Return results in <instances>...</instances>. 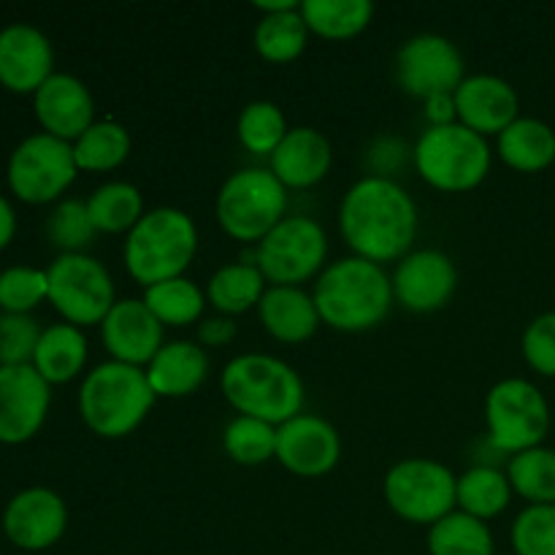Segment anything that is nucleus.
<instances>
[{
	"instance_id": "nucleus-1",
	"label": "nucleus",
	"mask_w": 555,
	"mask_h": 555,
	"mask_svg": "<svg viewBox=\"0 0 555 555\" xmlns=\"http://www.w3.org/2000/svg\"><path fill=\"white\" fill-rule=\"evenodd\" d=\"M417 225V204L393 179L363 173L339 204V233L350 253L379 266L412 253Z\"/></svg>"
},
{
	"instance_id": "nucleus-2",
	"label": "nucleus",
	"mask_w": 555,
	"mask_h": 555,
	"mask_svg": "<svg viewBox=\"0 0 555 555\" xmlns=\"http://www.w3.org/2000/svg\"><path fill=\"white\" fill-rule=\"evenodd\" d=\"M312 298L323 325L339 334H363L383 323L393 309V282L385 266L372 260H334L314 280Z\"/></svg>"
},
{
	"instance_id": "nucleus-3",
	"label": "nucleus",
	"mask_w": 555,
	"mask_h": 555,
	"mask_svg": "<svg viewBox=\"0 0 555 555\" xmlns=\"http://www.w3.org/2000/svg\"><path fill=\"white\" fill-rule=\"evenodd\" d=\"M220 390L238 415L282 426L304 412L307 390L296 369L266 352H242L220 374Z\"/></svg>"
},
{
	"instance_id": "nucleus-4",
	"label": "nucleus",
	"mask_w": 555,
	"mask_h": 555,
	"mask_svg": "<svg viewBox=\"0 0 555 555\" xmlns=\"http://www.w3.org/2000/svg\"><path fill=\"white\" fill-rule=\"evenodd\" d=\"M157 396L146 372L119 361L98 363L79 385V415L101 439H125L150 417Z\"/></svg>"
},
{
	"instance_id": "nucleus-5",
	"label": "nucleus",
	"mask_w": 555,
	"mask_h": 555,
	"mask_svg": "<svg viewBox=\"0 0 555 555\" xmlns=\"http://www.w3.org/2000/svg\"><path fill=\"white\" fill-rule=\"evenodd\" d=\"M198 253V225L177 206L150 209L125 238V269L141 287L184 276Z\"/></svg>"
},
{
	"instance_id": "nucleus-6",
	"label": "nucleus",
	"mask_w": 555,
	"mask_h": 555,
	"mask_svg": "<svg viewBox=\"0 0 555 555\" xmlns=\"http://www.w3.org/2000/svg\"><path fill=\"white\" fill-rule=\"evenodd\" d=\"M491 163L493 152L486 135L461 122L423 130L412 157L417 177L439 193H469L480 188Z\"/></svg>"
},
{
	"instance_id": "nucleus-7",
	"label": "nucleus",
	"mask_w": 555,
	"mask_h": 555,
	"mask_svg": "<svg viewBox=\"0 0 555 555\" xmlns=\"http://www.w3.org/2000/svg\"><path fill=\"white\" fill-rule=\"evenodd\" d=\"M215 215L225 236L258 247L287 217V188L269 166L242 168L222 182Z\"/></svg>"
},
{
	"instance_id": "nucleus-8",
	"label": "nucleus",
	"mask_w": 555,
	"mask_h": 555,
	"mask_svg": "<svg viewBox=\"0 0 555 555\" xmlns=\"http://www.w3.org/2000/svg\"><path fill=\"white\" fill-rule=\"evenodd\" d=\"M486 428L491 448L513 459L545 442L551 431V404L534 383L507 377L488 390Z\"/></svg>"
},
{
	"instance_id": "nucleus-9",
	"label": "nucleus",
	"mask_w": 555,
	"mask_h": 555,
	"mask_svg": "<svg viewBox=\"0 0 555 555\" xmlns=\"http://www.w3.org/2000/svg\"><path fill=\"white\" fill-rule=\"evenodd\" d=\"M49 304L76 328L101 325L119 301L106 266L87 253L57 255L47 269Z\"/></svg>"
},
{
	"instance_id": "nucleus-10",
	"label": "nucleus",
	"mask_w": 555,
	"mask_h": 555,
	"mask_svg": "<svg viewBox=\"0 0 555 555\" xmlns=\"http://www.w3.org/2000/svg\"><path fill=\"white\" fill-rule=\"evenodd\" d=\"M255 266L269 285L301 287L318 280L328 266V236L323 225L307 215H287L255 247Z\"/></svg>"
},
{
	"instance_id": "nucleus-11",
	"label": "nucleus",
	"mask_w": 555,
	"mask_h": 555,
	"mask_svg": "<svg viewBox=\"0 0 555 555\" xmlns=\"http://www.w3.org/2000/svg\"><path fill=\"white\" fill-rule=\"evenodd\" d=\"M459 477L434 459H406L390 466L385 475L383 493L388 507L401 520L415 526H428L459 509L455 502Z\"/></svg>"
},
{
	"instance_id": "nucleus-12",
	"label": "nucleus",
	"mask_w": 555,
	"mask_h": 555,
	"mask_svg": "<svg viewBox=\"0 0 555 555\" xmlns=\"http://www.w3.org/2000/svg\"><path fill=\"white\" fill-rule=\"evenodd\" d=\"M79 166L74 144L49 133H30L14 146L5 168L11 193L25 204H57L74 184Z\"/></svg>"
},
{
	"instance_id": "nucleus-13",
	"label": "nucleus",
	"mask_w": 555,
	"mask_h": 555,
	"mask_svg": "<svg viewBox=\"0 0 555 555\" xmlns=\"http://www.w3.org/2000/svg\"><path fill=\"white\" fill-rule=\"evenodd\" d=\"M464 79V54L448 36L417 33L396 52V81L401 92L417 101L453 95Z\"/></svg>"
},
{
	"instance_id": "nucleus-14",
	"label": "nucleus",
	"mask_w": 555,
	"mask_h": 555,
	"mask_svg": "<svg viewBox=\"0 0 555 555\" xmlns=\"http://www.w3.org/2000/svg\"><path fill=\"white\" fill-rule=\"evenodd\" d=\"M393 301L406 312L431 314L450 304L459 287V269L442 249H412L390 274Z\"/></svg>"
},
{
	"instance_id": "nucleus-15",
	"label": "nucleus",
	"mask_w": 555,
	"mask_h": 555,
	"mask_svg": "<svg viewBox=\"0 0 555 555\" xmlns=\"http://www.w3.org/2000/svg\"><path fill=\"white\" fill-rule=\"evenodd\" d=\"M276 461L282 469L304 480L331 475L341 461V437L325 417L296 415L276 426Z\"/></svg>"
},
{
	"instance_id": "nucleus-16",
	"label": "nucleus",
	"mask_w": 555,
	"mask_h": 555,
	"mask_svg": "<svg viewBox=\"0 0 555 555\" xmlns=\"http://www.w3.org/2000/svg\"><path fill=\"white\" fill-rule=\"evenodd\" d=\"M52 404V385L33 369L0 366V442H30L43 428Z\"/></svg>"
},
{
	"instance_id": "nucleus-17",
	"label": "nucleus",
	"mask_w": 555,
	"mask_h": 555,
	"mask_svg": "<svg viewBox=\"0 0 555 555\" xmlns=\"http://www.w3.org/2000/svg\"><path fill=\"white\" fill-rule=\"evenodd\" d=\"M68 529V507L57 491L43 486L14 493L3 509V531L20 551H49Z\"/></svg>"
},
{
	"instance_id": "nucleus-18",
	"label": "nucleus",
	"mask_w": 555,
	"mask_h": 555,
	"mask_svg": "<svg viewBox=\"0 0 555 555\" xmlns=\"http://www.w3.org/2000/svg\"><path fill=\"white\" fill-rule=\"evenodd\" d=\"M101 341L112 361L146 369L166 345V328L146 309L144 298H119L101 325Z\"/></svg>"
},
{
	"instance_id": "nucleus-19",
	"label": "nucleus",
	"mask_w": 555,
	"mask_h": 555,
	"mask_svg": "<svg viewBox=\"0 0 555 555\" xmlns=\"http://www.w3.org/2000/svg\"><path fill=\"white\" fill-rule=\"evenodd\" d=\"M54 74V49L47 33L27 22L0 27V85L20 95H36Z\"/></svg>"
},
{
	"instance_id": "nucleus-20",
	"label": "nucleus",
	"mask_w": 555,
	"mask_h": 555,
	"mask_svg": "<svg viewBox=\"0 0 555 555\" xmlns=\"http://www.w3.org/2000/svg\"><path fill=\"white\" fill-rule=\"evenodd\" d=\"M33 112L43 133L74 144L95 122V101L79 76L54 70L33 95Z\"/></svg>"
},
{
	"instance_id": "nucleus-21",
	"label": "nucleus",
	"mask_w": 555,
	"mask_h": 555,
	"mask_svg": "<svg viewBox=\"0 0 555 555\" xmlns=\"http://www.w3.org/2000/svg\"><path fill=\"white\" fill-rule=\"evenodd\" d=\"M459 122L480 135H499L520 117V98L507 79L496 74L466 76L455 90Z\"/></svg>"
},
{
	"instance_id": "nucleus-22",
	"label": "nucleus",
	"mask_w": 555,
	"mask_h": 555,
	"mask_svg": "<svg viewBox=\"0 0 555 555\" xmlns=\"http://www.w3.org/2000/svg\"><path fill=\"white\" fill-rule=\"evenodd\" d=\"M334 163L331 141L318 128L298 125L287 130L282 144L269 157V171L287 190H309L323 182Z\"/></svg>"
},
{
	"instance_id": "nucleus-23",
	"label": "nucleus",
	"mask_w": 555,
	"mask_h": 555,
	"mask_svg": "<svg viewBox=\"0 0 555 555\" xmlns=\"http://www.w3.org/2000/svg\"><path fill=\"white\" fill-rule=\"evenodd\" d=\"M157 399H188L209 379V352L193 339H173L144 369Z\"/></svg>"
},
{
	"instance_id": "nucleus-24",
	"label": "nucleus",
	"mask_w": 555,
	"mask_h": 555,
	"mask_svg": "<svg viewBox=\"0 0 555 555\" xmlns=\"http://www.w3.org/2000/svg\"><path fill=\"white\" fill-rule=\"evenodd\" d=\"M258 318L266 334L282 345H304L323 325L312 293L304 287L269 285L258 304Z\"/></svg>"
},
{
	"instance_id": "nucleus-25",
	"label": "nucleus",
	"mask_w": 555,
	"mask_h": 555,
	"mask_svg": "<svg viewBox=\"0 0 555 555\" xmlns=\"http://www.w3.org/2000/svg\"><path fill=\"white\" fill-rule=\"evenodd\" d=\"M90 358L85 328L70 323H52L41 331L33 369L47 379L49 385H63L79 377Z\"/></svg>"
},
{
	"instance_id": "nucleus-26",
	"label": "nucleus",
	"mask_w": 555,
	"mask_h": 555,
	"mask_svg": "<svg viewBox=\"0 0 555 555\" xmlns=\"http://www.w3.org/2000/svg\"><path fill=\"white\" fill-rule=\"evenodd\" d=\"M496 155L513 171H545L555 163V130L537 117H518L496 135Z\"/></svg>"
},
{
	"instance_id": "nucleus-27",
	"label": "nucleus",
	"mask_w": 555,
	"mask_h": 555,
	"mask_svg": "<svg viewBox=\"0 0 555 555\" xmlns=\"http://www.w3.org/2000/svg\"><path fill=\"white\" fill-rule=\"evenodd\" d=\"M266 287H269V282H266V276L260 274L253 260H236V263L220 266L209 276L204 293L206 304H211L217 314L238 318V314L258 307Z\"/></svg>"
},
{
	"instance_id": "nucleus-28",
	"label": "nucleus",
	"mask_w": 555,
	"mask_h": 555,
	"mask_svg": "<svg viewBox=\"0 0 555 555\" xmlns=\"http://www.w3.org/2000/svg\"><path fill=\"white\" fill-rule=\"evenodd\" d=\"M513 496L515 493L507 480V472L488 464L466 469L464 475H459V486H455V502H459L461 513L486 520V524L499 518L509 507Z\"/></svg>"
},
{
	"instance_id": "nucleus-29",
	"label": "nucleus",
	"mask_w": 555,
	"mask_h": 555,
	"mask_svg": "<svg viewBox=\"0 0 555 555\" xmlns=\"http://www.w3.org/2000/svg\"><path fill=\"white\" fill-rule=\"evenodd\" d=\"M309 27L301 16V3L293 5L287 11H276V14H263L255 25L253 43L255 52L266 60V63L285 65L293 63L304 54L309 41Z\"/></svg>"
},
{
	"instance_id": "nucleus-30",
	"label": "nucleus",
	"mask_w": 555,
	"mask_h": 555,
	"mask_svg": "<svg viewBox=\"0 0 555 555\" xmlns=\"http://www.w3.org/2000/svg\"><path fill=\"white\" fill-rule=\"evenodd\" d=\"M301 16L309 33L325 41H347L372 25V0H304Z\"/></svg>"
},
{
	"instance_id": "nucleus-31",
	"label": "nucleus",
	"mask_w": 555,
	"mask_h": 555,
	"mask_svg": "<svg viewBox=\"0 0 555 555\" xmlns=\"http://www.w3.org/2000/svg\"><path fill=\"white\" fill-rule=\"evenodd\" d=\"M133 141L128 128L117 119H95L79 139L74 141V157L79 171L108 173L130 157Z\"/></svg>"
},
{
	"instance_id": "nucleus-32",
	"label": "nucleus",
	"mask_w": 555,
	"mask_h": 555,
	"mask_svg": "<svg viewBox=\"0 0 555 555\" xmlns=\"http://www.w3.org/2000/svg\"><path fill=\"white\" fill-rule=\"evenodd\" d=\"M144 304L163 328H188L204 320L206 293L188 276H173L146 287Z\"/></svg>"
},
{
	"instance_id": "nucleus-33",
	"label": "nucleus",
	"mask_w": 555,
	"mask_h": 555,
	"mask_svg": "<svg viewBox=\"0 0 555 555\" xmlns=\"http://www.w3.org/2000/svg\"><path fill=\"white\" fill-rule=\"evenodd\" d=\"M87 209H90L92 225L98 233H130L135 222L146 215L144 195L135 184L114 179V182L101 184L87 198Z\"/></svg>"
},
{
	"instance_id": "nucleus-34",
	"label": "nucleus",
	"mask_w": 555,
	"mask_h": 555,
	"mask_svg": "<svg viewBox=\"0 0 555 555\" xmlns=\"http://www.w3.org/2000/svg\"><path fill=\"white\" fill-rule=\"evenodd\" d=\"M428 553L431 555H493L496 542H493L491 526L486 520H477L472 515L453 509L444 515L439 524L428 529Z\"/></svg>"
},
{
	"instance_id": "nucleus-35",
	"label": "nucleus",
	"mask_w": 555,
	"mask_h": 555,
	"mask_svg": "<svg viewBox=\"0 0 555 555\" xmlns=\"http://www.w3.org/2000/svg\"><path fill=\"white\" fill-rule=\"evenodd\" d=\"M507 480L515 496L529 504H555V450L531 448L507 461Z\"/></svg>"
},
{
	"instance_id": "nucleus-36",
	"label": "nucleus",
	"mask_w": 555,
	"mask_h": 555,
	"mask_svg": "<svg viewBox=\"0 0 555 555\" xmlns=\"http://www.w3.org/2000/svg\"><path fill=\"white\" fill-rule=\"evenodd\" d=\"M285 112L274 101H249L236 119V139L249 155L271 157L287 135Z\"/></svg>"
},
{
	"instance_id": "nucleus-37",
	"label": "nucleus",
	"mask_w": 555,
	"mask_h": 555,
	"mask_svg": "<svg viewBox=\"0 0 555 555\" xmlns=\"http://www.w3.org/2000/svg\"><path fill=\"white\" fill-rule=\"evenodd\" d=\"M222 450L242 466H260L276 455V426L258 417L236 415L222 431Z\"/></svg>"
},
{
	"instance_id": "nucleus-38",
	"label": "nucleus",
	"mask_w": 555,
	"mask_h": 555,
	"mask_svg": "<svg viewBox=\"0 0 555 555\" xmlns=\"http://www.w3.org/2000/svg\"><path fill=\"white\" fill-rule=\"evenodd\" d=\"M43 233H47L49 244H52L54 249H60V255H70L85 253V249L95 242L98 228L92 225L87 201L63 198L54 204L52 211H49Z\"/></svg>"
},
{
	"instance_id": "nucleus-39",
	"label": "nucleus",
	"mask_w": 555,
	"mask_h": 555,
	"mask_svg": "<svg viewBox=\"0 0 555 555\" xmlns=\"http://www.w3.org/2000/svg\"><path fill=\"white\" fill-rule=\"evenodd\" d=\"M43 301H49L47 269L9 266L0 271V312L30 314Z\"/></svg>"
},
{
	"instance_id": "nucleus-40",
	"label": "nucleus",
	"mask_w": 555,
	"mask_h": 555,
	"mask_svg": "<svg viewBox=\"0 0 555 555\" xmlns=\"http://www.w3.org/2000/svg\"><path fill=\"white\" fill-rule=\"evenodd\" d=\"M515 555H555V504H529L509 529Z\"/></svg>"
},
{
	"instance_id": "nucleus-41",
	"label": "nucleus",
	"mask_w": 555,
	"mask_h": 555,
	"mask_svg": "<svg viewBox=\"0 0 555 555\" xmlns=\"http://www.w3.org/2000/svg\"><path fill=\"white\" fill-rule=\"evenodd\" d=\"M41 331L33 314L0 312V366L33 363Z\"/></svg>"
},
{
	"instance_id": "nucleus-42",
	"label": "nucleus",
	"mask_w": 555,
	"mask_h": 555,
	"mask_svg": "<svg viewBox=\"0 0 555 555\" xmlns=\"http://www.w3.org/2000/svg\"><path fill=\"white\" fill-rule=\"evenodd\" d=\"M415 157V144L404 141L401 135L385 133L369 141L366 152H363V163H366V177L393 179L399 182V173H404L412 166Z\"/></svg>"
},
{
	"instance_id": "nucleus-43",
	"label": "nucleus",
	"mask_w": 555,
	"mask_h": 555,
	"mask_svg": "<svg viewBox=\"0 0 555 555\" xmlns=\"http://www.w3.org/2000/svg\"><path fill=\"white\" fill-rule=\"evenodd\" d=\"M526 363L542 377H555V312L531 320L520 339Z\"/></svg>"
},
{
	"instance_id": "nucleus-44",
	"label": "nucleus",
	"mask_w": 555,
	"mask_h": 555,
	"mask_svg": "<svg viewBox=\"0 0 555 555\" xmlns=\"http://www.w3.org/2000/svg\"><path fill=\"white\" fill-rule=\"evenodd\" d=\"M238 325L236 318H225V314H211V318H204L198 323V331H195V341H198L204 350H220V347H228L236 341Z\"/></svg>"
},
{
	"instance_id": "nucleus-45",
	"label": "nucleus",
	"mask_w": 555,
	"mask_h": 555,
	"mask_svg": "<svg viewBox=\"0 0 555 555\" xmlns=\"http://www.w3.org/2000/svg\"><path fill=\"white\" fill-rule=\"evenodd\" d=\"M453 95H434L428 98V101H423V117H426L428 128H444V125L459 122V112H455Z\"/></svg>"
},
{
	"instance_id": "nucleus-46",
	"label": "nucleus",
	"mask_w": 555,
	"mask_h": 555,
	"mask_svg": "<svg viewBox=\"0 0 555 555\" xmlns=\"http://www.w3.org/2000/svg\"><path fill=\"white\" fill-rule=\"evenodd\" d=\"M16 233V215H14V206L9 204L5 195H0V249L9 247L11 238Z\"/></svg>"
},
{
	"instance_id": "nucleus-47",
	"label": "nucleus",
	"mask_w": 555,
	"mask_h": 555,
	"mask_svg": "<svg viewBox=\"0 0 555 555\" xmlns=\"http://www.w3.org/2000/svg\"><path fill=\"white\" fill-rule=\"evenodd\" d=\"M293 5H298V0H255L253 9L260 11V16H263V14H276V11H287L293 9Z\"/></svg>"
}]
</instances>
